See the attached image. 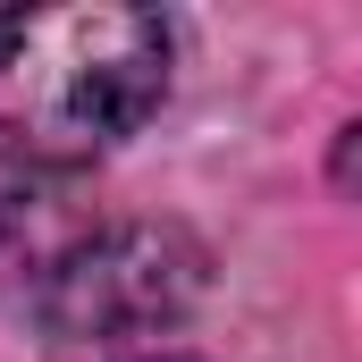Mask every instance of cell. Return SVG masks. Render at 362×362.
Masks as SVG:
<instances>
[{"label": "cell", "mask_w": 362, "mask_h": 362, "mask_svg": "<svg viewBox=\"0 0 362 362\" xmlns=\"http://www.w3.org/2000/svg\"><path fill=\"white\" fill-rule=\"evenodd\" d=\"M211 253L177 219L93 211L76 177L0 169V303L51 346H127L194 312Z\"/></svg>", "instance_id": "cell-1"}, {"label": "cell", "mask_w": 362, "mask_h": 362, "mask_svg": "<svg viewBox=\"0 0 362 362\" xmlns=\"http://www.w3.org/2000/svg\"><path fill=\"white\" fill-rule=\"evenodd\" d=\"M169 68L177 34L160 8L127 0L0 8V169L76 177L169 101Z\"/></svg>", "instance_id": "cell-2"}]
</instances>
